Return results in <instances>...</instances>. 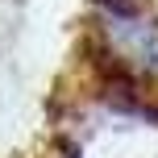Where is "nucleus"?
<instances>
[{
    "label": "nucleus",
    "mask_w": 158,
    "mask_h": 158,
    "mask_svg": "<svg viewBox=\"0 0 158 158\" xmlns=\"http://www.w3.org/2000/svg\"><path fill=\"white\" fill-rule=\"evenodd\" d=\"M46 158H79V150H75V142H54V150Z\"/></svg>",
    "instance_id": "obj_2"
},
{
    "label": "nucleus",
    "mask_w": 158,
    "mask_h": 158,
    "mask_svg": "<svg viewBox=\"0 0 158 158\" xmlns=\"http://www.w3.org/2000/svg\"><path fill=\"white\" fill-rule=\"evenodd\" d=\"M104 8V17H133L137 13V0H96Z\"/></svg>",
    "instance_id": "obj_1"
}]
</instances>
